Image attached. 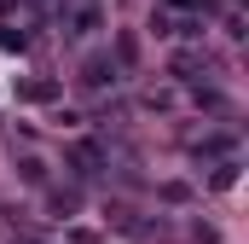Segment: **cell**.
<instances>
[{
    "instance_id": "cell-1",
    "label": "cell",
    "mask_w": 249,
    "mask_h": 244,
    "mask_svg": "<svg viewBox=\"0 0 249 244\" xmlns=\"http://www.w3.org/2000/svg\"><path fill=\"white\" fill-rule=\"evenodd\" d=\"M81 81H87V87H116V59H105V53H99V59H87Z\"/></svg>"
},
{
    "instance_id": "cell-2",
    "label": "cell",
    "mask_w": 249,
    "mask_h": 244,
    "mask_svg": "<svg viewBox=\"0 0 249 244\" xmlns=\"http://www.w3.org/2000/svg\"><path fill=\"white\" fill-rule=\"evenodd\" d=\"M93 29H99V12L81 6V12H75V35H93Z\"/></svg>"
}]
</instances>
